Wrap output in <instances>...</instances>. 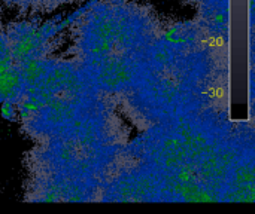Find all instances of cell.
I'll return each mask as SVG.
<instances>
[{"label": "cell", "mask_w": 255, "mask_h": 214, "mask_svg": "<svg viewBox=\"0 0 255 214\" xmlns=\"http://www.w3.org/2000/svg\"><path fill=\"white\" fill-rule=\"evenodd\" d=\"M197 12L196 19L211 31L229 37V3L230 0H184Z\"/></svg>", "instance_id": "cell-7"}, {"label": "cell", "mask_w": 255, "mask_h": 214, "mask_svg": "<svg viewBox=\"0 0 255 214\" xmlns=\"http://www.w3.org/2000/svg\"><path fill=\"white\" fill-rule=\"evenodd\" d=\"M6 49V40H4V25L1 21V6H0V58L3 57Z\"/></svg>", "instance_id": "cell-9"}, {"label": "cell", "mask_w": 255, "mask_h": 214, "mask_svg": "<svg viewBox=\"0 0 255 214\" xmlns=\"http://www.w3.org/2000/svg\"><path fill=\"white\" fill-rule=\"evenodd\" d=\"M124 146L33 143L24 156V201L103 203L121 170Z\"/></svg>", "instance_id": "cell-5"}, {"label": "cell", "mask_w": 255, "mask_h": 214, "mask_svg": "<svg viewBox=\"0 0 255 214\" xmlns=\"http://www.w3.org/2000/svg\"><path fill=\"white\" fill-rule=\"evenodd\" d=\"M81 0H3L4 6L16 10L19 15H37L51 13L57 9L78 3Z\"/></svg>", "instance_id": "cell-8"}, {"label": "cell", "mask_w": 255, "mask_h": 214, "mask_svg": "<svg viewBox=\"0 0 255 214\" xmlns=\"http://www.w3.org/2000/svg\"><path fill=\"white\" fill-rule=\"evenodd\" d=\"M15 112L33 143L123 146L130 131L114 98L93 85L70 58L46 57L16 67Z\"/></svg>", "instance_id": "cell-3"}, {"label": "cell", "mask_w": 255, "mask_h": 214, "mask_svg": "<svg viewBox=\"0 0 255 214\" xmlns=\"http://www.w3.org/2000/svg\"><path fill=\"white\" fill-rule=\"evenodd\" d=\"M7 60L18 67L24 63L51 57L61 39L57 37L54 25L37 21L12 22L4 27Z\"/></svg>", "instance_id": "cell-6"}, {"label": "cell", "mask_w": 255, "mask_h": 214, "mask_svg": "<svg viewBox=\"0 0 255 214\" xmlns=\"http://www.w3.org/2000/svg\"><path fill=\"white\" fill-rule=\"evenodd\" d=\"M166 25L148 3L102 0L72 24L69 58L117 104L133 70Z\"/></svg>", "instance_id": "cell-4"}, {"label": "cell", "mask_w": 255, "mask_h": 214, "mask_svg": "<svg viewBox=\"0 0 255 214\" xmlns=\"http://www.w3.org/2000/svg\"><path fill=\"white\" fill-rule=\"evenodd\" d=\"M229 37L193 21L167 24L117 98L139 133L191 116L229 113Z\"/></svg>", "instance_id": "cell-2"}, {"label": "cell", "mask_w": 255, "mask_h": 214, "mask_svg": "<svg viewBox=\"0 0 255 214\" xmlns=\"http://www.w3.org/2000/svg\"><path fill=\"white\" fill-rule=\"evenodd\" d=\"M254 200V131L229 113L191 116L142 131L124 146L105 201Z\"/></svg>", "instance_id": "cell-1"}]
</instances>
